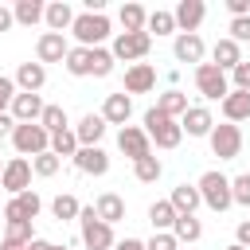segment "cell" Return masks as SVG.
<instances>
[{
    "mask_svg": "<svg viewBox=\"0 0 250 250\" xmlns=\"http://www.w3.org/2000/svg\"><path fill=\"white\" fill-rule=\"evenodd\" d=\"M129 117H133V98L121 90V94H105V102H102V121L105 125H129Z\"/></svg>",
    "mask_w": 250,
    "mask_h": 250,
    "instance_id": "14",
    "label": "cell"
},
{
    "mask_svg": "<svg viewBox=\"0 0 250 250\" xmlns=\"http://www.w3.org/2000/svg\"><path fill=\"white\" fill-rule=\"evenodd\" d=\"M160 172H164V164H160L156 156H141V160L133 164V176H137L141 184H156V180H160Z\"/></svg>",
    "mask_w": 250,
    "mask_h": 250,
    "instance_id": "36",
    "label": "cell"
},
{
    "mask_svg": "<svg viewBox=\"0 0 250 250\" xmlns=\"http://www.w3.org/2000/svg\"><path fill=\"white\" fill-rule=\"evenodd\" d=\"M12 27H16V16H12V8L0 4V31H12Z\"/></svg>",
    "mask_w": 250,
    "mask_h": 250,
    "instance_id": "47",
    "label": "cell"
},
{
    "mask_svg": "<svg viewBox=\"0 0 250 250\" xmlns=\"http://www.w3.org/2000/svg\"><path fill=\"white\" fill-rule=\"evenodd\" d=\"M145 133H148V141H152L156 148H176V145L184 141L180 121H176V117H164L156 105H152V109H145Z\"/></svg>",
    "mask_w": 250,
    "mask_h": 250,
    "instance_id": "1",
    "label": "cell"
},
{
    "mask_svg": "<svg viewBox=\"0 0 250 250\" xmlns=\"http://www.w3.org/2000/svg\"><path fill=\"white\" fill-rule=\"evenodd\" d=\"M0 188H4L8 195L27 191V188H31V160H27V156H12V160L4 164V172H0Z\"/></svg>",
    "mask_w": 250,
    "mask_h": 250,
    "instance_id": "9",
    "label": "cell"
},
{
    "mask_svg": "<svg viewBox=\"0 0 250 250\" xmlns=\"http://www.w3.org/2000/svg\"><path fill=\"white\" fill-rule=\"evenodd\" d=\"M78 227H82V246L86 250H113V227L109 223H102L98 215H94V207H82L78 211Z\"/></svg>",
    "mask_w": 250,
    "mask_h": 250,
    "instance_id": "2",
    "label": "cell"
},
{
    "mask_svg": "<svg viewBox=\"0 0 250 250\" xmlns=\"http://www.w3.org/2000/svg\"><path fill=\"white\" fill-rule=\"evenodd\" d=\"M78 211H82V203H78L70 191H62V195H55V199H51V215H55L59 223H70V219H78Z\"/></svg>",
    "mask_w": 250,
    "mask_h": 250,
    "instance_id": "30",
    "label": "cell"
},
{
    "mask_svg": "<svg viewBox=\"0 0 250 250\" xmlns=\"http://www.w3.org/2000/svg\"><path fill=\"white\" fill-rule=\"evenodd\" d=\"M230 78H234V86H230V90H246V94H250V62H246V59L230 70Z\"/></svg>",
    "mask_w": 250,
    "mask_h": 250,
    "instance_id": "44",
    "label": "cell"
},
{
    "mask_svg": "<svg viewBox=\"0 0 250 250\" xmlns=\"http://www.w3.org/2000/svg\"><path fill=\"white\" fill-rule=\"evenodd\" d=\"M207 141H211V152H215L219 160H234V156L242 152V129L230 125V121L215 125V129L207 133Z\"/></svg>",
    "mask_w": 250,
    "mask_h": 250,
    "instance_id": "8",
    "label": "cell"
},
{
    "mask_svg": "<svg viewBox=\"0 0 250 250\" xmlns=\"http://www.w3.org/2000/svg\"><path fill=\"white\" fill-rule=\"evenodd\" d=\"M51 152L62 160V156H70L74 160V152H78V141H74V133L70 129H62V133H51Z\"/></svg>",
    "mask_w": 250,
    "mask_h": 250,
    "instance_id": "37",
    "label": "cell"
},
{
    "mask_svg": "<svg viewBox=\"0 0 250 250\" xmlns=\"http://www.w3.org/2000/svg\"><path fill=\"white\" fill-rule=\"evenodd\" d=\"M227 39H234V43H246L250 39V16H242V20H230V35Z\"/></svg>",
    "mask_w": 250,
    "mask_h": 250,
    "instance_id": "45",
    "label": "cell"
},
{
    "mask_svg": "<svg viewBox=\"0 0 250 250\" xmlns=\"http://www.w3.org/2000/svg\"><path fill=\"white\" fill-rule=\"evenodd\" d=\"M113 250H145V242L141 238H121V242H113Z\"/></svg>",
    "mask_w": 250,
    "mask_h": 250,
    "instance_id": "48",
    "label": "cell"
},
{
    "mask_svg": "<svg viewBox=\"0 0 250 250\" xmlns=\"http://www.w3.org/2000/svg\"><path fill=\"white\" fill-rule=\"evenodd\" d=\"M117 20H121V27H125V31H145V20H148V12H145L141 4H121Z\"/></svg>",
    "mask_w": 250,
    "mask_h": 250,
    "instance_id": "31",
    "label": "cell"
},
{
    "mask_svg": "<svg viewBox=\"0 0 250 250\" xmlns=\"http://www.w3.org/2000/svg\"><path fill=\"white\" fill-rule=\"evenodd\" d=\"M39 211H43V199H39V195L27 188V191L12 195V199L4 203V211H0V215H4V223H16V219H27V223H31Z\"/></svg>",
    "mask_w": 250,
    "mask_h": 250,
    "instance_id": "11",
    "label": "cell"
},
{
    "mask_svg": "<svg viewBox=\"0 0 250 250\" xmlns=\"http://www.w3.org/2000/svg\"><path fill=\"white\" fill-rule=\"evenodd\" d=\"M23 250H55V242H47V238H31Z\"/></svg>",
    "mask_w": 250,
    "mask_h": 250,
    "instance_id": "50",
    "label": "cell"
},
{
    "mask_svg": "<svg viewBox=\"0 0 250 250\" xmlns=\"http://www.w3.org/2000/svg\"><path fill=\"white\" fill-rule=\"evenodd\" d=\"M168 203H172L176 215H195V207H199L203 199H199V188H195V184H176L172 195H168Z\"/></svg>",
    "mask_w": 250,
    "mask_h": 250,
    "instance_id": "22",
    "label": "cell"
},
{
    "mask_svg": "<svg viewBox=\"0 0 250 250\" xmlns=\"http://www.w3.org/2000/svg\"><path fill=\"white\" fill-rule=\"evenodd\" d=\"M156 109H160L164 117H184V113H188V94L176 90V86H168V90L156 98Z\"/></svg>",
    "mask_w": 250,
    "mask_h": 250,
    "instance_id": "27",
    "label": "cell"
},
{
    "mask_svg": "<svg viewBox=\"0 0 250 250\" xmlns=\"http://www.w3.org/2000/svg\"><path fill=\"white\" fill-rule=\"evenodd\" d=\"M43 0H16L12 4V16H16V23H23V27H35L39 20H43Z\"/></svg>",
    "mask_w": 250,
    "mask_h": 250,
    "instance_id": "29",
    "label": "cell"
},
{
    "mask_svg": "<svg viewBox=\"0 0 250 250\" xmlns=\"http://www.w3.org/2000/svg\"><path fill=\"white\" fill-rule=\"evenodd\" d=\"M211 59H215V66L227 74V70H234V66L242 62V47H238L234 39H219V43L211 47Z\"/></svg>",
    "mask_w": 250,
    "mask_h": 250,
    "instance_id": "26",
    "label": "cell"
},
{
    "mask_svg": "<svg viewBox=\"0 0 250 250\" xmlns=\"http://www.w3.org/2000/svg\"><path fill=\"white\" fill-rule=\"evenodd\" d=\"M172 238H176V242H199V238H203V223H199L195 215H176Z\"/></svg>",
    "mask_w": 250,
    "mask_h": 250,
    "instance_id": "28",
    "label": "cell"
},
{
    "mask_svg": "<svg viewBox=\"0 0 250 250\" xmlns=\"http://www.w3.org/2000/svg\"><path fill=\"white\" fill-rule=\"evenodd\" d=\"M70 31H74V39H78V47H102L105 39H109V20H105V12L102 16H90V12H78L74 16V23H70Z\"/></svg>",
    "mask_w": 250,
    "mask_h": 250,
    "instance_id": "3",
    "label": "cell"
},
{
    "mask_svg": "<svg viewBox=\"0 0 250 250\" xmlns=\"http://www.w3.org/2000/svg\"><path fill=\"white\" fill-rule=\"evenodd\" d=\"M180 129H184L188 137H207V133L215 129V117H211L207 105H188V113L180 117Z\"/></svg>",
    "mask_w": 250,
    "mask_h": 250,
    "instance_id": "17",
    "label": "cell"
},
{
    "mask_svg": "<svg viewBox=\"0 0 250 250\" xmlns=\"http://www.w3.org/2000/svg\"><path fill=\"white\" fill-rule=\"evenodd\" d=\"M117 148L137 164L141 156H152V141H148V133L141 129V125H121V133H117Z\"/></svg>",
    "mask_w": 250,
    "mask_h": 250,
    "instance_id": "10",
    "label": "cell"
},
{
    "mask_svg": "<svg viewBox=\"0 0 250 250\" xmlns=\"http://www.w3.org/2000/svg\"><path fill=\"white\" fill-rule=\"evenodd\" d=\"M20 90H16V78H8V74H0V113H8L12 109V98H16Z\"/></svg>",
    "mask_w": 250,
    "mask_h": 250,
    "instance_id": "43",
    "label": "cell"
},
{
    "mask_svg": "<svg viewBox=\"0 0 250 250\" xmlns=\"http://www.w3.org/2000/svg\"><path fill=\"white\" fill-rule=\"evenodd\" d=\"M148 223H152L156 230H172V223H176V211H172V203H168V199H156V203L148 207Z\"/></svg>",
    "mask_w": 250,
    "mask_h": 250,
    "instance_id": "34",
    "label": "cell"
},
{
    "mask_svg": "<svg viewBox=\"0 0 250 250\" xmlns=\"http://www.w3.org/2000/svg\"><path fill=\"white\" fill-rule=\"evenodd\" d=\"M0 172H4V164H0Z\"/></svg>",
    "mask_w": 250,
    "mask_h": 250,
    "instance_id": "54",
    "label": "cell"
},
{
    "mask_svg": "<svg viewBox=\"0 0 250 250\" xmlns=\"http://www.w3.org/2000/svg\"><path fill=\"white\" fill-rule=\"evenodd\" d=\"M94 215H98L102 223H109V227H113V223H121V219H125V199H121L117 191H102V195H98V203H94Z\"/></svg>",
    "mask_w": 250,
    "mask_h": 250,
    "instance_id": "23",
    "label": "cell"
},
{
    "mask_svg": "<svg viewBox=\"0 0 250 250\" xmlns=\"http://www.w3.org/2000/svg\"><path fill=\"white\" fill-rule=\"evenodd\" d=\"M219 105H223V117H227L230 125H238V121L250 117V94H246V90H230Z\"/></svg>",
    "mask_w": 250,
    "mask_h": 250,
    "instance_id": "24",
    "label": "cell"
},
{
    "mask_svg": "<svg viewBox=\"0 0 250 250\" xmlns=\"http://www.w3.org/2000/svg\"><path fill=\"white\" fill-rule=\"evenodd\" d=\"M43 23H47L51 31H59V35H62V31L74 23V8H70L66 0H55V4H47V8H43Z\"/></svg>",
    "mask_w": 250,
    "mask_h": 250,
    "instance_id": "25",
    "label": "cell"
},
{
    "mask_svg": "<svg viewBox=\"0 0 250 250\" xmlns=\"http://www.w3.org/2000/svg\"><path fill=\"white\" fill-rule=\"evenodd\" d=\"M145 31L152 35H172L176 31V20H172V12H164V8H156V12H148V20H145Z\"/></svg>",
    "mask_w": 250,
    "mask_h": 250,
    "instance_id": "35",
    "label": "cell"
},
{
    "mask_svg": "<svg viewBox=\"0 0 250 250\" xmlns=\"http://www.w3.org/2000/svg\"><path fill=\"white\" fill-rule=\"evenodd\" d=\"M156 86V66L152 62H133L125 70V94H148Z\"/></svg>",
    "mask_w": 250,
    "mask_h": 250,
    "instance_id": "16",
    "label": "cell"
},
{
    "mask_svg": "<svg viewBox=\"0 0 250 250\" xmlns=\"http://www.w3.org/2000/svg\"><path fill=\"white\" fill-rule=\"evenodd\" d=\"M55 250H66V246H55Z\"/></svg>",
    "mask_w": 250,
    "mask_h": 250,
    "instance_id": "52",
    "label": "cell"
},
{
    "mask_svg": "<svg viewBox=\"0 0 250 250\" xmlns=\"http://www.w3.org/2000/svg\"><path fill=\"white\" fill-rule=\"evenodd\" d=\"M66 51H70L66 35H59V31H43L39 43H35V62H43V66H47V62H62Z\"/></svg>",
    "mask_w": 250,
    "mask_h": 250,
    "instance_id": "12",
    "label": "cell"
},
{
    "mask_svg": "<svg viewBox=\"0 0 250 250\" xmlns=\"http://www.w3.org/2000/svg\"><path fill=\"white\" fill-rule=\"evenodd\" d=\"M70 133H74L78 148H94V145L105 137V121H102V113H86V117H82V121H78Z\"/></svg>",
    "mask_w": 250,
    "mask_h": 250,
    "instance_id": "18",
    "label": "cell"
},
{
    "mask_svg": "<svg viewBox=\"0 0 250 250\" xmlns=\"http://www.w3.org/2000/svg\"><path fill=\"white\" fill-rule=\"evenodd\" d=\"M109 70H113V55L105 47H90V74L94 78H105Z\"/></svg>",
    "mask_w": 250,
    "mask_h": 250,
    "instance_id": "38",
    "label": "cell"
},
{
    "mask_svg": "<svg viewBox=\"0 0 250 250\" xmlns=\"http://www.w3.org/2000/svg\"><path fill=\"white\" fill-rule=\"evenodd\" d=\"M12 145L20 156H39L51 148V133L39 125V121H27V125H16L12 129Z\"/></svg>",
    "mask_w": 250,
    "mask_h": 250,
    "instance_id": "5",
    "label": "cell"
},
{
    "mask_svg": "<svg viewBox=\"0 0 250 250\" xmlns=\"http://www.w3.org/2000/svg\"><path fill=\"white\" fill-rule=\"evenodd\" d=\"M43 82H47V66L43 62H20V70H16V90L20 94H39Z\"/></svg>",
    "mask_w": 250,
    "mask_h": 250,
    "instance_id": "20",
    "label": "cell"
},
{
    "mask_svg": "<svg viewBox=\"0 0 250 250\" xmlns=\"http://www.w3.org/2000/svg\"><path fill=\"white\" fill-rule=\"evenodd\" d=\"M59 164H62V160H59L51 148H47V152H39V156H31V172H35V176H55V172H59Z\"/></svg>",
    "mask_w": 250,
    "mask_h": 250,
    "instance_id": "40",
    "label": "cell"
},
{
    "mask_svg": "<svg viewBox=\"0 0 250 250\" xmlns=\"http://www.w3.org/2000/svg\"><path fill=\"white\" fill-rule=\"evenodd\" d=\"M74 168L86 172V176H105V172H109V152H105L102 145L78 148V152H74Z\"/></svg>",
    "mask_w": 250,
    "mask_h": 250,
    "instance_id": "15",
    "label": "cell"
},
{
    "mask_svg": "<svg viewBox=\"0 0 250 250\" xmlns=\"http://www.w3.org/2000/svg\"><path fill=\"white\" fill-rule=\"evenodd\" d=\"M227 250H246V246H238V242H230V246H227Z\"/></svg>",
    "mask_w": 250,
    "mask_h": 250,
    "instance_id": "51",
    "label": "cell"
},
{
    "mask_svg": "<svg viewBox=\"0 0 250 250\" xmlns=\"http://www.w3.org/2000/svg\"><path fill=\"white\" fill-rule=\"evenodd\" d=\"M35 238V230H31V223L27 219H16V223H8V234H4V242H12V246H27Z\"/></svg>",
    "mask_w": 250,
    "mask_h": 250,
    "instance_id": "39",
    "label": "cell"
},
{
    "mask_svg": "<svg viewBox=\"0 0 250 250\" xmlns=\"http://www.w3.org/2000/svg\"><path fill=\"white\" fill-rule=\"evenodd\" d=\"M203 16H207V4H203V0H180L176 12H172V20H176V35H180V31L191 35V31L203 23Z\"/></svg>",
    "mask_w": 250,
    "mask_h": 250,
    "instance_id": "13",
    "label": "cell"
},
{
    "mask_svg": "<svg viewBox=\"0 0 250 250\" xmlns=\"http://www.w3.org/2000/svg\"><path fill=\"white\" fill-rule=\"evenodd\" d=\"M195 90H199L207 102H223V98L230 94V82H227V74H223L215 62H199V66H195Z\"/></svg>",
    "mask_w": 250,
    "mask_h": 250,
    "instance_id": "7",
    "label": "cell"
},
{
    "mask_svg": "<svg viewBox=\"0 0 250 250\" xmlns=\"http://www.w3.org/2000/svg\"><path fill=\"white\" fill-rule=\"evenodd\" d=\"M62 62H66V70H70L74 78H86V74H90V47H70Z\"/></svg>",
    "mask_w": 250,
    "mask_h": 250,
    "instance_id": "32",
    "label": "cell"
},
{
    "mask_svg": "<svg viewBox=\"0 0 250 250\" xmlns=\"http://www.w3.org/2000/svg\"><path fill=\"white\" fill-rule=\"evenodd\" d=\"M230 199L250 207V172H242V176H234V180H230Z\"/></svg>",
    "mask_w": 250,
    "mask_h": 250,
    "instance_id": "41",
    "label": "cell"
},
{
    "mask_svg": "<svg viewBox=\"0 0 250 250\" xmlns=\"http://www.w3.org/2000/svg\"><path fill=\"white\" fill-rule=\"evenodd\" d=\"M0 211H4V203H0Z\"/></svg>",
    "mask_w": 250,
    "mask_h": 250,
    "instance_id": "53",
    "label": "cell"
},
{
    "mask_svg": "<svg viewBox=\"0 0 250 250\" xmlns=\"http://www.w3.org/2000/svg\"><path fill=\"white\" fill-rule=\"evenodd\" d=\"M12 129H16L12 113H0V137H12Z\"/></svg>",
    "mask_w": 250,
    "mask_h": 250,
    "instance_id": "49",
    "label": "cell"
},
{
    "mask_svg": "<svg viewBox=\"0 0 250 250\" xmlns=\"http://www.w3.org/2000/svg\"><path fill=\"white\" fill-rule=\"evenodd\" d=\"M145 250H180V242L172 238V230H156V234L145 242Z\"/></svg>",
    "mask_w": 250,
    "mask_h": 250,
    "instance_id": "42",
    "label": "cell"
},
{
    "mask_svg": "<svg viewBox=\"0 0 250 250\" xmlns=\"http://www.w3.org/2000/svg\"><path fill=\"white\" fill-rule=\"evenodd\" d=\"M234 234H238V246H246V250H250V219H242Z\"/></svg>",
    "mask_w": 250,
    "mask_h": 250,
    "instance_id": "46",
    "label": "cell"
},
{
    "mask_svg": "<svg viewBox=\"0 0 250 250\" xmlns=\"http://www.w3.org/2000/svg\"><path fill=\"white\" fill-rule=\"evenodd\" d=\"M172 55H176L180 62H195V66H199V62H203V39H199V31H191V35L180 31V35L172 39Z\"/></svg>",
    "mask_w": 250,
    "mask_h": 250,
    "instance_id": "19",
    "label": "cell"
},
{
    "mask_svg": "<svg viewBox=\"0 0 250 250\" xmlns=\"http://www.w3.org/2000/svg\"><path fill=\"white\" fill-rule=\"evenodd\" d=\"M148 47H152V35H148V31H117L109 55H113V62H117V59H121V62H137V59L148 55Z\"/></svg>",
    "mask_w": 250,
    "mask_h": 250,
    "instance_id": "6",
    "label": "cell"
},
{
    "mask_svg": "<svg viewBox=\"0 0 250 250\" xmlns=\"http://www.w3.org/2000/svg\"><path fill=\"white\" fill-rule=\"evenodd\" d=\"M39 125H43L47 133H62V129H70V117H66V109H62V105H43Z\"/></svg>",
    "mask_w": 250,
    "mask_h": 250,
    "instance_id": "33",
    "label": "cell"
},
{
    "mask_svg": "<svg viewBox=\"0 0 250 250\" xmlns=\"http://www.w3.org/2000/svg\"><path fill=\"white\" fill-rule=\"evenodd\" d=\"M195 188H199V199H203L211 211H227V207L234 203V199H230V180H227L223 172H215V168L203 172Z\"/></svg>",
    "mask_w": 250,
    "mask_h": 250,
    "instance_id": "4",
    "label": "cell"
},
{
    "mask_svg": "<svg viewBox=\"0 0 250 250\" xmlns=\"http://www.w3.org/2000/svg\"><path fill=\"white\" fill-rule=\"evenodd\" d=\"M39 117H43V98H39V94H16V98H12V121H16V125L39 121Z\"/></svg>",
    "mask_w": 250,
    "mask_h": 250,
    "instance_id": "21",
    "label": "cell"
}]
</instances>
